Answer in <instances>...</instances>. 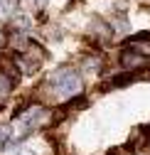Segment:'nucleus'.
Listing matches in <instances>:
<instances>
[{
  "label": "nucleus",
  "instance_id": "obj_4",
  "mask_svg": "<svg viewBox=\"0 0 150 155\" xmlns=\"http://www.w3.org/2000/svg\"><path fill=\"white\" fill-rule=\"evenodd\" d=\"M12 84H15V76H5V71H0V106L5 104V99H8Z\"/></svg>",
  "mask_w": 150,
  "mask_h": 155
},
{
  "label": "nucleus",
  "instance_id": "obj_2",
  "mask_svg": "<svg viewBox=\"0 0 150 155\" xmlns=\"http://www.w3.org/2000/svg\"><path fill=\"white\" fill-rule=\"evenodd\" d=\"M42 123H44V108H40V106H34V108L25 111V113L20 116V135L25 138V135L34 133V130L40 128Z\"/></svg>",
  "mask_w": 150,
  "mask_h": 155
},
{
  "label": "nucleus",
  "instance_id": "obj_3",
  "mask_svg": "<svg viewBox=\"0 0 150 155\" xmlns=\"http://www.w3.org/2000/svg\"><path fill=\"white\" fill-rule=\"evenodd\" d=\"M121 62L126 69H135V67H143L145 64V54H133V52H123Z\"/></svg>",
  "mask_w": 150,
  "mask_h": 155
},
{
  "label": "nucleus",
  "instance_id": "obj_6",
  "mask_svg": "<svg viewBox=\"0 0 150 155\" xmlns=\"http://www.w3.org/2000/svg\"><path fill=\"white\" fill-rule=\"evenodd\" d=\"M10 140H12V130L8 126H0V150H5L10 145Z\"/></svg>",
  "mask_w": 150,
  "mask_h": 155
},
{
  "label": "nucleus",
  "instance_id": "obj_5",
  "mask_svg": "<svg viewBox=\"0 0 150 155\" xmlns=\"http://www.w3.org/2000/svg\"><path fill=\"white\" fill-rule=\"evenodd\" d=\"M130 45H133L140 54L150 57V37H135V40H130Z\"/></svg>",
  "mask_w": 150,
  "mask_h": 155
},
{
  "label": "nucleus",
  "instance_id": "obj_7",
  "mask_svg": "<svg viewBox=\"0 0 150 155\" xmlns=\"http://www.w3.org/2000/svg\"><path fill=\"white\" fill-rule=\"evenodd\" d=\"M5 45V32H0V47Z\"/></svg>",
  "mask_w": 150,
  "mask_h": 155
},
{
  "label": "nucleus",
  "instance_id": "obj_1",
  "mask_svg": "<svg viewBox=\"0 0 150 155\" xmlns=\"http://www.w3.org/2000/svg\"><path fill=\"white\" fill-rule=\"evenodd\" d=\"M52 86L59 96L69 99V96H77L81 91V76L74 69H59L57 74L52 76Z\"/></svg>",
  "mask_w": 150,
  "mask_h": 155
}]
</instances>
